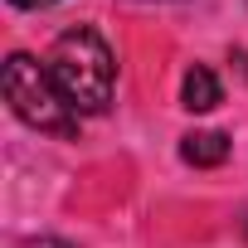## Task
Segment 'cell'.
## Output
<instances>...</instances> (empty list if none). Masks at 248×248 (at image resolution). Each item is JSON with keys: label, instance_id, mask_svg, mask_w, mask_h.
Here are the masks:
<instances>
[{"label": "cell", "instance_id": "obj_1", "mask_svg": "<svg viewBox=\"0 0 248 248\" xmlns=\"http://www.w3.org/2000/svg\"><path fill=\"white\" fill-rule=\"evenodd\" d=\"M44 68L54 73L59 93L68 97V107L78 117H97L112 107V88H117V59L107 49V39L93 25H73L54 39Z\"/></svg>", "mask_w": 248, "mask_h": 248}, {"label": "cell", "instance_id": "obj_2", "mask_svg": "<svg viewBox=\"0 0 248 248\" xmlns=\"http://www.w3.org/2000/svg\"><path fill=\"white\" fill-rule=\"evenodd\" d=\"M0 88H5L10 112L25 122V127L44 132V137H78V112L68 107V97L59 93L54 73L44 63H34L30 54H10L5 73H0Z\"/></svg>", "mask_w": 248, "mask_h": 248}, {"label": "cell", "instance_id": "obj_3", "mask_svg": "<svg viewBox=\"0 0 248 248\" xmlns=\"http://www.w3.org/2000/svg\"><path fill=\"white\" fill-rule=\"evenodd\" d=\"M180 102H185L190 112H214V107L224 102V88H219V78H214L204 63H195V68L185 73V83H180Z\"/></svg>", "mask_w": 248, "mask_h": 248}, {"label": "cell", "instance_id": "obj_4", "mask_svg": "<svg viewBox=\"0 0 248 248\" xmlns=\"http://www.w3.org/2000/svg\"><path fill=\"white\" fill-rule=\"evenodd\" d=\"M180 156H185L190 166H219V161L229 156V137H224V132H190L185 146H180Z\"/></svg>", "mask_w": 248, "mask_h": 248}, {"label": "cell", "instance_id": "obj_5", "mask_svg": "<svg viewBox=\"0 0 248 248\" xmlns=\"http://www.w3.org/2000/svg\"><path fill=\"white\" fill-rule=\"evenodd\" d=\"M15 10H49V5H59V0H10Z\"/></svg>", "mask_w": 248, "mask_h": 248}, {"label": "cell", "instance_id": "obj_6", "mask_svg": "<svg viewBox=\"0 0 248 248\" xmlns=\"http://www.w3.org/2000/svg\"><path fill=\"white\" fill-rule=\"evenodd\" d=\"M20 248H68L63 238H30V243H20Z\"/></svg>", "mask_w": 248, "mask_h": 248}]
</instances>
